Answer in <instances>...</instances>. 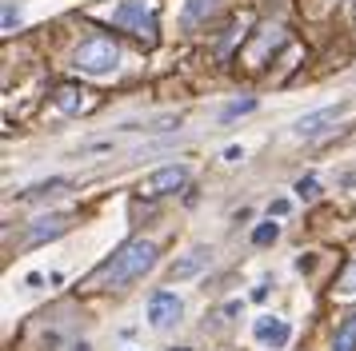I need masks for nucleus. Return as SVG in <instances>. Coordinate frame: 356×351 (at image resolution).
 <instances>
[{
  "instance_id": "nucleus-1",
  "label": "nucleus",
  "mask_w": 356,
  "mask_h": 351,
  "mask_svg": "<svg viewBox=\"0 0 356 351\" xmlns=\"http://www.w3.org/2000/svg\"><path fill=\"white\" fill-rule=\"evenodd\" d=\"M152 264H156V248H152L148 239H132V243H124V248L92 275V284L97 287H124V284H132V280H140L145 271H152Z\"/></svg>"
},
{
  "instance_id": "nucleus-2",
  "label": "nucleus",
  "mask_w": 356,
  "mask_h": 351,
  "mask_svg": "<svg viewBox=\"0 0 356 351\" xmlns=\"http://www.w3.org/2000/svg\"><path fill=\"white\" fill-rule=\"evenodd\" d=\"M113 20L120 28H129L132 36H140L145 44H156V12H152L148 0H124L113 12Z\"/></svg>"
},
{
  "instance_id": "nucleus-3",
  "label": "nucleus",
  "mask_w": 356,
  "mask_h": 351,
  "mask_svg": "<svg viewBox=\"0 0 356 351\" xmlns=\"http://www.w3.org/2000/svg\"><path fill=\"white\" fill-rule=\"evenodd\" d=\"M116 60H120V48H116L108 36H92V40H84V44L76 48V68H81V72H92V76L116 68Z\"/></svg>"
},
{
  "instance_id": "nucleus-4",
  "label": "nucleus",
  "mask_w": 356,
  "mask_h": 351,
  "mask_svg": "<svg viewBox=\"0 0 356 351\" xmlns=\"http://www.w3.org/2000/svg\"><path fill=\"white\" fill-rule=\"evenodd\" d=\"M340 116H344V104H328V108H316V112H308V116H300V120L292 124V132H296L300 140H316L328 128L340 124Z\"/></svg>"
},
{
  "instance_id": "nucleus-5",
  "label": "nucleus",
  "mask_w": 356,
  "mask_h": 351,
  "mask_svg": "<svg viewBox=\"0 0 356 351\" xmlns=\"http://www.w3.org/2000/svg\"><path fill=\"white\" fill-rule=\"evenodd\" d=\"M184 316V303H180L177 291H152V300H148V323L152 327H172L177 319Z\"/></svg>"
},
{
  "instance_id": "nucleus-6",
  "label": "nucleus",
  "mask_w": 356,
  "mask_h": 351,
  "mask_svg": "<svg viewBox=\"0 0 356 351\" xmlns=\"http://www.w3.org/2000/svg\"><path fill=\"white\" fill-rule=\"evenodd\" d=\"M188 184V168H180V164H172V168H161V172H152L145 180V196H164V191H177Z\"/></svg>"
},
{
  "instance_id": "nucleus-7",
  "label": "nucleus",
  "mask_w": 356,
  "mask_h": 351,
  "mask_svg": "<svg viewBox=\"0 0 356 351\" xmlns=\"http://www.w3.org/2000/svg\"><path fill=\"white\" fill-rule=\"evenodd\" d=\"M65 232H68V216H65V212L44 216V220H36L33 228H29V248H36V243H49V239L65 236Z\"/></svg>"
},
{
  "instance_id": "nucleus-8",
  "label": "nucleus",
  "mask_w": 356,
  "mask_h": 351,
  "mask_svg": "<svg viewBox=\"0 0 356 351\" xmlns=\"http://www.w3.org/2000/svg\"><path fill=\"white\" fill-rule=\"evenodd\" d=\"M257 339L260 343H273V348H284L289 343V323L284 319H276V316H264V319H257Z\"/></svg>"
},
{
  "instance_id": "nucleus-9",
  "label": "nucleus",
  "mask_w": 356,
  "mask_h": 351,
  "mask_svg": "<svg viewBox=\"0 0 356 351\" xmlns=\"http://www.w3.org/2000/svg\"><path fill=\"white\" fill-rule=\"evenodd\" d=\"M209 255H212L209 248H193V252L184 255L180 264H172V268H168V280H193L196 271L209 264Z\"/></svg>"
},
{
  "instance_id": "nucleus-10",
  "label": "nucleus",
  "mask_w": 356,
  "mask_h": 351,
  "mask_svg": "<svg viewBox=\"0 0 356 351\" xmlns=\"http://www.w3.org/2000/svg\"><path fill=\"white\" fill-rule=\"evenodd\" d=\"M216 8H220V0H188V4H184V28H196V24L209 20Z\"/></svg>"
},
{
  "instance_id": "nucleus-11",
  "label": "nucleus",
  "mask_w": 356,
  "mask_h": 351,
  "mask_svg": "<svg viewBox=\"0 0 356 351\" xmlns=\"http://www.w3.org/2000/svg\"><path fill=\"white\" fill-rule=\"evenodd\" d=\"M56 108L60 112H81L84 108V92L72 88V84H60V88H56Z\"/></svg>"
},
{
  "instance_id": "nucleus-12",
  "label": "nucleus",
  "mask_w": 356,
  "mask_h": 351,
  "mask_svg": "<svg viewBox=\"0 0 356 351\" xmlns=\"http://www.w3.org/2000/svg\"><path fill=\"white\" fill-rule=\"evenodd\" d=\"M332 351H356V311L337 327V343H332Z\"/></svg>"
},
{
  "instance_id": "nucleus-13",
  "label": "nucleus",
  "mask_w": 356,
  "mask_h": 351,
  "mask_svg": "<svg viewBox=\"0 0 356 351\" xmlns=\"http://www.w3.org/2000/svg\"><path fill=\"white\" fill-rule=\"evenodd\" d=\"M252 108H257V100L244 96V100H236V104H228V108L220 112V120H236V116H244V112H252Z\"/></svg>"
},
{
  "instance_id": "nucleus-14",
  "label": "nucleus",
  "mask_w": 356,
  "mask_h": 351,
  "mask_svg": "<svg viewBox=\"0 0 356 351\" xmlns=\"http://www.w3.org/2000/svg\"><path fill=\"white\" fill-rule=\"evenodd\" d=\"M276 236H280V228H276V223L268 220V223H260L257 232H252V243H260V248H264V243H273Z\"/></svg>"
},
{
  "instance_id": "nucleus-15",
  "label": "nucleus",
  "mask_w": 356,
  "mask_h": 351,
  "mask_svg": "<svg viewBox=\"0 0 356 351\" xmlns=\"http://www.w3.org/2000/svg\"><path fill=\"white\" fill-rule=\"evenodd\" d=\"M337 291H340V296H356V259H353V264H348V271L340 275Z\"/></svg>"
},
{
  "instance_id": "nucleus-16",
  "label": "nucleus",
  "mask_w": 356,
  "mask_h": 351,
  "mask_svg": "<svg viewBox=\"0 0 356 351\" xmlns=\"http://www.w3.org/2000/svg\"><path fill=\"white\" fill-rule=\"evenodd\" d=\"M296 196H300V200H316V196H321V184H316V176H305V180L296 184Z\"/></svg>"
},
{
  "instance_id": "nucleus-17",
  "label": "nucleus",
  "mask_w": 356,
  "mask_h": 351,
  "mask_svg": "<svg viewBox=\"0 0 356 351\" xmlns=\"http://www.w3.org/2000/svg\"><path fill=\"white\" fill-rule=\"evenodd\" d=\"M13 24H20V12L13 4H4V32H13Z\"/></svg>"
},
{
  "instance_id": "nucleus-18",
  "label": "nucleus",
  "mask_w": 356,
  "mask_h": 351,
  "mask_svg": "<svg viewBox=\"0 0 356 351\" xmlns=\"http://www.w3.org/2000/svg\"><path fill=\"white\" fill-rule=\"evenodd\" d=\"M72 351H88V343H76V348H72Z\"/></svg>"
},
{
  "instance_id": "nucleus-19",
  "label": "nucleus",
  "mask_w": 356,
  "mask_h": 351,
  "mask_svg": "<svg viewBox=\"0 0 356 351\" xmlns=\"http://www.w3.org/2000/svg\"><path fill=\"white\" fill-rule=\"evenodd\" d=\"M177 351H188V348H177Z\"/></svg>"
}]
</instances>
